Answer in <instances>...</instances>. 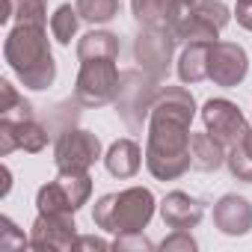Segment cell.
Returning <instances> with one entry per match:
<instances>
[{
	"label": "cell",
	"mask_w": 252,
	"mask_h": 252,
	"mask_svg": "<svg viewBox=\"0 0 252 252\" xmlns=\"http://www.w3.org/2000/svg\"><path fill=\"white\" fill-rule=\"evenodd\" d=\"M196 116V101L184 86H160L149 116L146 166L158 181L181 178L190 163V122Z\"/></svg>",
	"instance_id": "cell-1"
},
{
	"label": "cell",
	"mask_w": 252,
	"mask_h": 252,
	"mask_svg": "<svg viewBox=\"0 0 252 252\" xmlns=\"http://www.w3.org/2000/svg\"><path fill=\"white\" fill-rule=\"evenodd\" d=\"M3 57L27 89H48L57 77L45 24H15L3 42Z\"/></svg>",
	"instance_id": "cell-2"
},
{
	"label": "cell",
	"mask_w": 252,
	"mask_h": 252,
	"mask_svg": "<svg viewBox=\"0 0 252 252\" xmlns=\"http://www.w3.org/2000/svg\"><path fill=\"white\" fill-rule=\"evenodd\" d=\"M155 217V196L146 187H128L122 193H107L95 202L92 220L98 228L113 234L143 231Z\"/></svg>",
	"instance_id": "cell-3"
},
{
	"label": "cell",
	"mask_w": 252,
	"mask_h": 252,
	"mask_svg": "<svg viewBox=\"0 0 252 252\" xmlns=\"http://www.w3.org/2000/svg\"><path fill=\"white\" fill-rule=\"evenodd\" d=\"M89 196H92L89 172L60 169V175L36 193V208L39 214H74L80 205H86Z\"/></svg>",
	"instance_id": "cell-4"
},
{
	"label": "cell",
	"mask_w": 252,
	"mask_h": 252,
	"mask_svg": "<svg viewBox=\"0 0 252 252\" xmlns=\"http://www.w3.org/2000/svg\"><path fill=\"white\" fill-rule=\"evenodd\" d=\"M158 80L146 71H125L122 74V86H119V98H116V113L122 116V122L131 131H140L152 116V104L158 95Z\"/></svg>",
	"instance_id": "cell-5"
},
{
	"label": "cell",
	"mask_w": 252,
	"mask_h": 252,
	"mask_svg": "<svg viewBox=\"0 0 252 252\" xmlns=\"http://www.w3.org/2000/svg\"><path fill=\"white\" fill-rule=\"evenodd\" d=\"M231 21V12L220 0H196V3L172 24V36L178 42H217L220 30Z\"/></svg>",
	"instance_id": "cell-6"
},
{
	"label": "cell",
	"mask_w": 252,
	"mask_h": 252,
	"mask_svg": "<svg viewBox=\"0 0 252 252\" xmlns=\"http://www.w3.org/2000/svg\"><path fill=\"white\" fill-rule=\"evenodd\" d=\"M122 74L116 68V60H86L80 63L77 83H74V98L83 107H104L119 98Z\"/></svg>",
	"instance_id": "cell-7"
},
{
	"label": "cell",
	"mask_w": 252,
	"mask_h": 252,
	"mask_svg": "<svg viewBox=\"0 0 252 252\" xmlns=\"http://www.w3.org/2000/svg\"><path fill=\"white\" fill-rule=\"evenodd\" d=\"M101 158V140L92 131L83 128H68L57 137L54 146V160L57 169H68V172H89V166Z\"/></svg>",
	"instance_id": "cell-8"
},
{
	"label": "cell",
	"mask_w": 252,
	"mask_h": 252,
	"mask_svg": "<svg viewBox=\"0 0 252 252\" xmlns=\"http://www.w3.org/2000/svg\"><path fill=\"white\" fill-rule=\"evenodd\" d=\"M202 122H205V131H208L214 140H220L225 149H234V146L246 137V131H249V125H246L243 113L237 110V104H231V101H225V98H211V101H205V107H202Z\"/></svg>",
	"instance_id": "cell-9"
},
{
	"label": "cell",
	"mask_w": 252,
	"mask_h": 252,
	"mask_svg": "<svg viewBox=\"0 0 252 252\" xmlns=\"http://www.w3.org/2000/svg\"><path fill=\"white\" fill-rule=\"evenodd\" d=\"M175 45H178V39L172 36V30L146 27V33H140L137 42H134V54H137L140 68L146 74H152L155 80L166 77L169 63H172V54H175Z\"/></svg>",
	"instance_id": "cell-10"
},
{
	"label": "cell",
	"mask_w": 252,
	"mask_h": 252,
	"mask_svg": "<svg viewBox=\"0 0 252 252\" xmlns=\"http://www.w3.org/2000/svg\"><path fill=\"white\" fill-rule=\"evenodd\" d=\"M249 71V57L237 42H211V54H208V80H214L217 86H237Z\"/></svg>",
	"instance_id": "cell-11"
},
{
	"label": "cell",
	"mask_w": 252,
	"mask_h": 252,
	"mask_svg": "<svg viewBox=\"0 0 252 252\" xmlns=\"http://www.w3.org/2000/svg\"><path fill=\"white\" fill-rule=\"evenodd\" d=\"M71 217L74 214H39L30 228V246L71 252L77 246V225Z\"/></svg>",
	"instance_id": "cell-12"
},
{
	"label": "cell",
	"mask_w": 252,
	"mask_h": 252,
	"mask_svg": "<svg viewBox=\"0 0 252 252\" xmlns=\"http://www.w3.org/2000/svg\"><path fill=\"white\" fill-rule=\"evenodd\" d=\"M48 146V131L36 119H21V122H9L0 119V155H12V152H42Z\"/></svg>",
	"instance_id": "cell-13"
},
{
	"label": "cell",
	"mask_w": 252,
	"mask_h": 252,
	"mask_svg": "<svg viewBox=\"0 0 252 252\" xmlns=\"http://www.w3.org/2000/svg\"><path fill=\"white\" fill-rule=\"evenodd\" d=\"M196 3V0H131L134 18L143 27H160L172 30V24Z\"/></svg>",
	"instance_id": "cell-14"
},
{
	"label": "cell",
	"mask_w": 252,
	"mask_h": 252,
	"mask_svg": "<svg viewBox=\"0 0 252 252\" xmlns=\"http://www.w3.org/2000/svg\"><path fill=\"white\" fill-rule=\"evenodd\" d=\"M160 217L169 228H196L205 217V202L193 199L190 193L172 190L166 193V199L160 202Z\"/></svg>",
	"instance_id": "cell-15"
},
{
	"label": "cell",
	"mask_w": 252,
	"mask_h": 252,
	"mask_svg": "<svg viewBox=\"0 0 252 252\" xmlns=\"http://www.w3.org/2000/svg\"><path fill=\"white\" fill-rule=\"evenodd\" d=\"M214 225L222 231V234H231V237H240L252 228V205L243 199V196H222L217 205H214Z\"/></svg>",
	"instance_id": "cell-16"
},
{
	"label": "cell",
	"mask_w": 252,
	"mask_h": 252,
	"mask_svg": "<svg viewBox=\"0 0 252 252\" xmlns=\"http://www.w3.org/2000/svg\"><path fill=\"white\" fill-rule=\"evenodd\" d=\"M104 166L113 178H134L143 166V152L134 140H116L104 158Z\"/></svg>",
	"instance_id": "cell-17"
},
{
	"label": "cell",
	"mask_w": 252,
	"mask_h": 252,
	"mask_svg": "<svg viewBox=\"0 0 252 252\" xmlns=\"http://www.w3.org/2000/svg\"><path fill=\"white\" fill-rule=\"evenodd\" d=\"M225 158H228V149L220 140H214L208 131L205 134H190V163H193V169L214 172L225 163Z\"/></svg>",
	"instance_id": "cell-18"
},
{
	"label": "cell",
	"mask_w": 252,
	"mask_h": 252,
	"mask_svg": "<svg viewBox=\"0 0 252 252\" xmlns=\"http://www.w3.org/2000/svg\"><path fill=\"white\" fill-rule=\"evenodd\" d=\"M208 54H211V42H187L181 57H178V77L181 83L193 86L208 80Z\"/></svg>",
	"instance_id": "cell-19"
},
{
	"label": "cell",
	"mask_w": 252,
	"mask_h": 252,
	"mask_svg": "<svg viewBox=\"0 0 252 252\" xmlns=\"http://www.w3.org/2000/svg\"><path fill=\"white\" fill-rule=\"evenodd\" d=\"M119 57V36L104 33V30H92L77 42V60H116Z\"/></svg>",
	"instance_id": "cell-20"
},
{
	"label": "cell",
	"mask_w": 252,
	"mask_h": 252,
	"mask_svg": "<svg viewBox=\"0 0 252 252\" xmlns=\"http://www.w3.org/2000/svg\"><path fill=\"white\" fill-rule=\"evenodd\" d=\"M3 24H45L48 21V0H6V12L0 15Z\"/></svg>",
	"instance_id": "cell-21"
},
{
	"label": "cell",
	"mask_w": 252,
	"mask_h": 252,
	"mask_svg": "<svg viewBox=\"0 0 252 252\" xmlns=\"http://www.w3.org/2000/svg\"><path fill=\"white\" fill-rule=\"evenodd\" d=\"M0 119H9V122L33 119L30 101H24V95H18V89L9 80H0Z\"/></svg>",
	"instance_id": "cell-22"
},
{
	"label": "cell",
	"mask_w": 252,
	"mask_h": 252,
	"mask_svg": "<svg viewBox=\"0 0 252 252\" xmlns=\"http://www.w3.org/2000/svg\"><path fill=\"white\" fill-rule=\"evenodd\" d=\"M225 163H228V169H231V175H234L237 181L252 184V128L246 131V137H243L234 149H228Z\"/></svg>",
	"instance_id": "cell-23"
},
{
	"label": "cell",
	"mask_w": 252,
	"mask_h": 252,
	"mask_svg": "<svg viewBox=\"0 0 252 252\" xmlns=\"http://www.w3.org/2000/svg\"><path fill=\"white\" fill-rule=\"evenodd\" d=\"M77 24H80V12L71 3H63L54 15H51V36L60 45H71V39L77 36Z\"/></svg>",
	"instance_id": "cell-24"
},
{
	"label": "cell",
	"mask_w": 252,
	"mask_h": 252,
	"mask_svg": "<svg viewBox=\"0 0 252 252\" xmlns=\"http://www.w3.org/2000/svg\"><path fill=\"white\" fill-rule=\"evenodd\" d=\"M77 12H80V18L83 21H89V24H107L110 18H116L119 15V0H77Z\"/></svg>",
	"instance_id": "cell-25"
},
{
	"label": "cell",
	"mask_w": 252,
	"mask_h": 252,
	"mask_svg": "<svg viewBox=\"0 0 252 252\" xmlns=\"http://www.w3.org/2000/svg\"><path fill=\"white\" fill-rule=\"evenodd\" d=\"M0 249H24V246H30V237H24V231H18L15 225H12V220H0Z\"/></svg>",
	"instance_id": "cell-26"
},
{
	"label": "cell",
	"mask_w": 252,
	"mask_h": 252,
	"mask_svg": "<svg viewBox=\"0 0 252 252\" xmlns=\"http://www.w3.org/2000/svg\"><path fill=\"white\" fill-rule=\"evenodd\" d=\"M163 252H193L196 249V240L190 234V228H172V234L160 243Z\"/></svg>",
	"instance_id": "cell-27"
},
{
	"label": "cell",
	"mask_w": 252,
	"mask_h": 252,
	"mask_svg": "<svg viewBox=\"0 0 252 252\" xmlns=\"http://www.w3.org/2000/svg\"><path fill=\"white\" fill-rule=\"evenodd\" d=\"M113 249H119V252H125V249H140V252H149V249H152V243L143 237V231H131V234H116Z\"/></svg>",
	"instance_id": "cell-28"
},
{
	"label": "cell",
	"mask_w": 252,
	"mask_h": 252,
	"mask_svg": "<svg viewBox=\"0 0 252 252\" xmlns=\"http://www.w3.org/2000/svg\"><path fill=\"white\" fill-rule=\"evenodd\" d=\"M234 15H237V24L246 27V30L252 33V0H237Z\"/></svg>",
	"instance_id": "cell-29"
},
{
	"label": "cell",
	"mask_w": 252,
	"mask_h": 252,
	"mask_svg": "<svg viewBox=\"0 0 252 252\" xmlns=\"http://www.w3.org/2000/svg\"><path fill=\"white\" fill-rule=\"evenodd\" d=\"M74 249H110V243L101 240V237H77Z\"/></svg>",
	"instance_id": "cell-30"
},
{
	"label": "cell",
	"mask_w": 252,
	"mask_h": 252,
	"mask_svg": "<svg viewBox=\"0 0 252 252\" xmlns=\"http://www.w3.org/2000/svg\"><path fill=\"white\" fill-rule=\"evenodd\" d=\"M9 193V169L3 166V187H0V196H6Z\"/></svg>",
	"instance_id": "cell-31"
}]
</instances>
